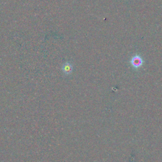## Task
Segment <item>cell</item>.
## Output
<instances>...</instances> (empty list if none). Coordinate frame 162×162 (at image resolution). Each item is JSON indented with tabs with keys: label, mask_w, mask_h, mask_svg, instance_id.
<instances>
[{
	"label": "cell",
	"mask_w": 162,
	"mask_h": 162,
	"mask_svg": "<svg viewBox=\"0 0 162 162\" xmlns=\"http://www.w3.org/2000/svg\"><path fill=\"white\" fill-rule=\"evenodd\" d=\"M130 63L134 69H138L141 66H143L144 64V60L141 55L136 54L131 58Z\"/></svg>",
	"instance_id": "6da1fadb"
}]
</instances>
